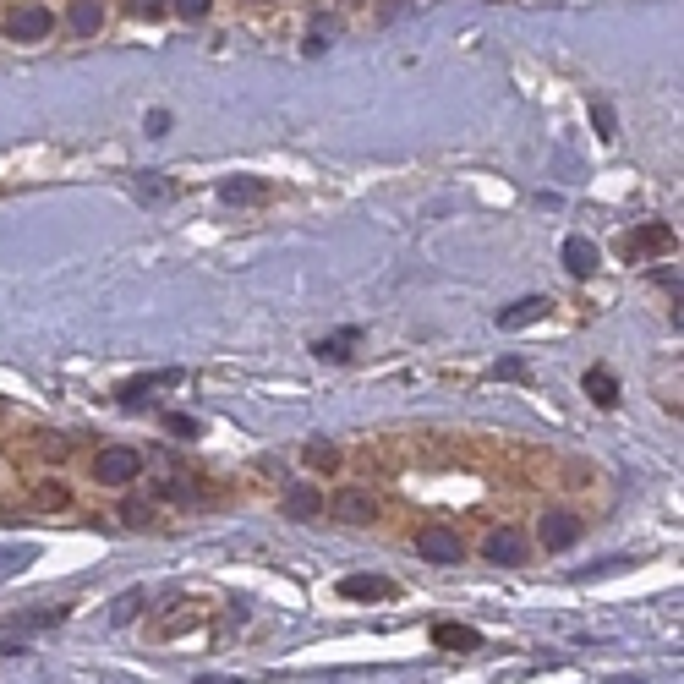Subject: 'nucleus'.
Returning <instances> with one entry per match:
<instances>
[{
	"label": "nucleus",
	"mask_w": 684,
	"mask_h": 684,
	"mask_svg": "<svg viewBox=\"0 0 684 684\" xmlns=\"http://www.w3.org/2000/svg\"><path fill=\"white\" fill-rule=\"evenodd\" d=\"M176 384H187V373H181V367H165V373L126 378V384L115 389V400H121L126 411H137V405H148V400H154V389H176Z\"/></svg>",
	"instance_id": "nucleus-8"
},
{
	"label": "nucleus",
	"mask_w": 684,
	"mask_h": 684,
	"mask_svg": "<svg viewBox=\"0 0 684 684\" xmlns=\"http://www.w3.org/2000/svg\"><path fill=\"white\" fill-rule=\"evenodd\" d=\"M482 553H488V564H526L531 559V537L520 526H493L488 531V542H482Z\"/></svg>",
	"instance_id": "nucleus-5"
},
{
	"label": "nucleus",
	"mask_w": 684,
	"mask_h": 684,
	"mask_svg": "<svg viewBox=\"0 0 684 684\" xmlns=\"http://www.w3.org/2000/svg\"><path fill=\"white\" fill-rule=\"evenodd\" d=\"M269 197V181L263 176H225L219 181V203H263Z\"/></svg>",
	"instance_id": "nucleus-17"
},
{
	"label": "nucleus",
	"mask_w": 684,
	"mask_h": 684,
	"mask_svg": "<svg viewBox=\"0 0 684 684\" xmlns=\"http://www.w3.org/2000/svg\"><path fill=\"white\" fill-rule=\"evenodd\" d=\"M416 553H422L427 564H460L466 559V542H460L455 526H422L416 531Z\"/></svg>",
	"instance_id": "nucleus-3"
},
{
	"label": "nucleus",
	"mask_w": 684,
	"mask_h": 684,
	"mask_svg": "<svg viewBox=\"0 0 684 684\" xmlns=\"http://www.w3.org/2000/svg\"><path fill=\"white\" fill-rule=\"evenodd\" d=\"M17 657H28V641H11V635H0V663H17Z\"/></svg>",
	"instance_id": "nucleus-27"
},
{
	"label": "nucleus",
	"mask_w": 684,
	"mask_h": 684,
	"mask_svg": "<svg viewBox=\"0 0 684 684\" xmlns=\"http://www.w3.org/2000/svg\"><path fill=\"white\" fill-rule=\"evenodd\" d=\"M591 121H597V137H602V143H613V137H619V115H613V104H591Z\"/></svg>",
	"instance_id": "nucleus-23"
},
{
	"label": "nucleus",
	"mask_w": 684,
	"mask_h": 684,
	"mask_svg": "<svg viewBox=\"0 0 684 684\" xmlns=\"http://www.w3.org/2000/svg\"><path fill=\"white\" fill-rule=\"evenodd\" d=\"M329 509H334L340 526H373V520H378V498L367 493V488H340Z\"/></svg>",
	"instance_id": "nucleus-9"
},
{
	"label": "nucleus",
	"mask_w": 684,
	"mask_h": 684,
	"mask_svg": "<svg viewBox=\"0 0 684 684\" xmlns=\"http://www.w3.org/2000/svg\"><path fill=\"white\" fill-rule=\"evenodd\" d=\"M94 482H104V488H132V482H143V455H137L132 444H104L94 455Z\"/></svg>",
	"instance_id": "nucleus-1"
},
{
	"label": "nucleus",
	"mask_w": 684,
	"mask_h": 684,
	"mask_svg": "<svg viewBox=\"0 0 684 684\" xmlns=\"http://www.w3.org/2000/svg\"><path fill=\"white\" fill-rule=\"evenodd\" d=\"M340 597L345 602H384V597H394V581H384V575H345Z\"/></svg>",
	"instance_id": "nucleus-14"
},
{
	"label": "nucleus",
	"mask_w": 684,
	"mask_h": 684,
	"mask_svg": "<svg viewBox=\"0 0 684 684\" xmlns=\"http://www.w3.org/2000/svg\"><path fill=\"white\" fill-rule=\"evenodd\" d=\"M66 22H72V33H99L104 28V0H72V11H66Z\"/></svg>",
	"instance_id": "nucleus-18"
},
{
	"label": "nucleus",
	"mask_w": 684,
	"mask_h": 684,
	"mask_svg": "<svg viewBox=\"0 0 684 684\" xmlns=\"http://www.w3.org/2000/svg\"><path fill=\"white\" fill-rule=\"evenodd\" d=\"M280 509L291 520H318L323 515V493L312 488V482H291V488H285V498H280Z\"/></svg>",
	"instance_id": "nucleus-13"
},
{
	"label": "nucleus",
	"mask_w": 684,
	"mask_h": 684,
	"mask_svg": "<svg viewBox=\"0 0 684 684\" xmlns=\"http://www.w3.org/2000/svg\"><path fill=\"white\" fill-rule=\"evenodd\" d=\"M126 11H132V17H148V22H154V17H165V11H170V0H126Z\"/></svg>",
	"instance_id": "nucleus-24"
},
{
	"label": "nucleus",
	"mask_w": 684,
	"mask_h": 684,
	"mask_svg": "<svg viewBox=\"0 0 684 684\" xmlns=\"http://www.w3.org/2000/svg\"><path fill=\"white\" fill-rule=\"evenodd\" d=\"M137 192H143V197H170L176 187H170V181H159V176H143V181H137Z\"/></svg>",
	"instance_id": "nucleus-29"
},
{
	"label": "nucleus",
	"mask_w": 684,
	"mask_h": 684,
	"mask_svg": "<svg viewBox=\"0 0 684 684\" xmlns=\"http://www.w3.org/2000/svg\"><path fill=\"white\" fill-rule=\"evenodd\" d=\"M559 258H564V269H570V280H591V274L602 269V252H597V241H586V236H564Z\"/></svg>",
	"instance_id": "nucleus-10"
},
{
	"label": "nucleus",
	"mask_w": 684,
	"mask_h": 684,
	"mask_svg": "<svg viewBox=\"0 0 684 684\" xmlns=\"http://www.w3.org/2000/svg\"><path fill=\"white\" fill-rule=\"evenodd\" d=\"M427 635H433L438 652H477V646H482V630H471V624H449V619H438Z\"/></svg>",
	"instance_id": "nucleus-12"
},
{
	"label": "nucleus",
	"mask_w": 684,
	"mask_h": 684,
	"mask_svg": "<svg viewBox=\"0 0 684 684\" xmlns=\"http://www.w3.org/2000/svg\"><path fill=\"white\" fill-rule=\"evenodd\" d=\"M0 416H6V400H0Z\"/></svg>",
	"instance_id": "nucleus-33"
},
{
	"label": "nucleus",
	"mask_w": 684,
	"mask_h": 684,
	"mask_svg": "<svg viewBox=\"0 0 684 684\" xmlns=\"http://www.w3.org/2000/svg\"><path fill=\"white\" fill-rule=\"evenodd\" d=\"M72 619V602H39V608H22V613H6V630L11 635H44V630H61Z\"/></svg>",
	"instance_id": "nucleus-2"
},
{
	"label": "nucleus",
	"mask_w": 684,
	"mask_h": 684,
	"mask_svg": "<svg viewBox=\"0 0 684 684\" xmlns=\"http://www.w3.org/2000/svg\"><path fill=\"white\" fill-rule=\"evenodd\" d=\"M301 460H307L312 471H334V466H340V449H334L329 438H307V449H301Z\"/></svg>",
	"instance_id": "nucleus-20"
},
{
	"label": "nucleus",
	"mask_w": 684,
	"mask_h": 684,
	"mask_svg": "<svg viewBox=\"0 0 684 684\" xmlns=\"http://www.w3.org/2000/svg\"><path fill=\"white\" fill-rule=\"evenodd\" d=\"M657 252H674V225L668 219H646L624 236V258H657Z\"/></svg>",
	"instance_id": "nucleus-6"
},
{
	"label": "nucleus",
	"mask_w": 684,
	"mask_h": 684,
	"mask_svg": "<svg viewBox=\"0 0 684 684\" xmlns=\"http://www.w3.org/2000/svg\"><path fill=\"white\" fill-rule=\"evenodd\" d=\"M498 378H526V362H520V356H509V362H498Z\"/></svg>",
	"instance_id": "nucleus-32"
},
{
	"label": "nucleus",
	"mask_w": 684,
	"mask_h": 684,
	"mask_svg": "<svg viewBox=\"0 0 684 684\" xmlns=\"http://www.w3.org/2000/svg\"><path fill=\"white\" fill-rule=\"evenodd\" d=\"M581 531H586V520L575 515V509H548V515H542V548L548 553H570L575 542H581Z\"/></svg>",
	"instance_id": "nucleus-4"
},
{
	"label": "nucleus",
	"mask_w": 684,
	"mask_h": 684,
	"mask_svg": "<svg viewBox=\"0 0 684 684\" xmlns=\"http://www.w3.org/2000/svg\"><path fill=\"white\" fill-rule=\"evenodd\" d=\"M165 433H176V438H197V422H192L187 411H170V416H165Z\"/></svg>",
	"instance_id": "nucleus-25"
},
{
	"label": "nucleus",
	"mask_w": 684,
	"mask_h": 684,
	"mask_svg": "<svg viewBox=\"0 0 684 684\" xmlns=\"http://www.w3.org/2000/svg\"><path fill=\"white\" fill-rule=\"evenodd\" d=\"M143 126H148V137H165L170 132V110H148Z\"/></svg>",
	"instance_id": "nucleus-30"
},
{
	"label": "nucleus",
	"mask_w": 684,
	"mask_h": 684,
	"mask_svg": "<svg viewBox=\"0 0 684 684\" xmlns=\"http://www.w3.org/2000/svg\"><path fill=\"white\" fill-rule=\"evenodd\" d=\"M50 33H55L50 6H17L6 17V39H17V44H39V39H50Z\"/></svg>",
	"instance_id": "nucleus-7"
},
{
	"label": "nucleus",
	"mask_w": 684,
	"mask_h": 684,
	"mask_svg": "<svg viewBox=\"0 0 684 684\" xmlns=\"http://www.w3.org/2000/svg\"><path fill=\"white\" fill-rule=\"evenodd\" d=\"M176 17H187V22H203V17H208V0H176Z\"/></svg>",
	"instance_id": "nucleus-28"
},
{
	"label": "nucleus",
	"mask_w": 684,
	"mask_h": 684,
	"mask_svg": "<svg viewBox=\"0 0 684 684\" xmlns=\"http://www.w3.org/2000/svg\"><path fill=\"white\" fill-rule=\"evenodd\" d=\"M548 312H553V301H548V296H520L515 307L498 312V329H531V323H542Z\"/></svg>",
	"instance_id": "nucleus-11"
},
{
	"label": "nucleus",
	"mask_w": 684,
	"mask_h": 684,
	"mask_svg": "<svg viewBox=\"0 0 684 684\" xmlns=\"http://www.w3.org/2000/svg\"><path fill=\"white\" fill-rule=\"evenodd\" d=\"M121 526L126 531H148V526H154V504H148V498H126V504H121Z\"/></svg>",
	"instance_id": "nucleus-21"
},
{
	"label": "nucleus",
	"mask_w": 684,
	"mask_h": 684,
	"mask_svg": "<svg viewBox=\"0 0 684 684\" xmlns=\"http://www.w3.org/2000/svg\"><path fill=\"white\" fill-rule=\"evenodd\" d=\"M33 504L39 509H66L72 504V488H66V482H39V488H33Z\"/></svg>",
	"instance_id": "nucleus-22"
},
{
	"label": "nucleus",
	"mask_w": 684,
	"mask_h": 684,
	"mask_svg": "<svg viewBox=\"0 0 684 684\" xmlns=\"http://www.w3.org/2000/svg\"><path fill=\"white\" fill-rule=\"evenodd\" d=\"M581 389H586V400L597 405V411H613V405H619V378H613L608 367H586Z\"/></svg>",
	"instance_id": "nucleus-15"
},
{
	"label": "nucleus",
	"mask_w": 684,
	"mask_h": 684,
	"mask_svg": "<svg viewBox=\"0 0 684 684\" xmlns=\"http://www.w3.org/2000/svg\"><path fill=\"white\" fill-rule=\"evenodd\" d=\"M159 498H176V504H192V498H197V488H187V482H159Z\"/></svg>",
	"instance_id": "nucleus-26"
},
{
	"label": "nucleus",
	"mask_w": 684,
	"mask_h": 684,
	"mask_svg": "<svg viewBox=\"0 0 684 684\" xmlns=\"http://www.w3.org/2000/svg\"><path fill=\"white\" fill-rule=\"evenodd\" d=\"M329 50V33H307V44H301V55H323Z\"/></svg>",
	"instance_id": "nucleus-31"
},
{
	"label": "nucleus",
	"mask_w": 684,
	"mask_h": 684,
	"mask_svg": "<svg viewBox=\"0 0 684 684\" xmlns=\"http://www.w3.org/2000/svg\"><path fill=\"white\" fill-rule=\"evenodd\" d=\"M356 345H362V329H340V334H323V340H312V356H318V362H351Z\"/></svg>",
	"instance_id": "nucleus-16"
},
{
	"label": "nucleus",
	"mask_w": 684,
	"mask_h": 684,
	"mask_svg": "<svg viewBox=\"0 0 684 684\" xmlns=\"http://www.w3.org/2000/svg\"><path fill=\"white\" fill-rule=\"evenodd\" d=\"M143 608H148V591H143V586L121 591V597L110 602V624H115V630H126V624H132V619H137V613H143Z\"/></svg>",
	"instance_id": "nucleus-19"
}]
</instances>
